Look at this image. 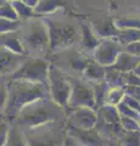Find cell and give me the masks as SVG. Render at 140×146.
I'll use <instances>...</instances> for the list:
<instances>
[{
  "label": "cell",
  "mask_w": 140,
  "mask_h": 146,
  "mask_svg": "<svg viewBox=\"0 0 140 146\" xmlns=\"http://www.w3.org/2000/svg\"><path fill=\"white\" fill-rule=\"evenodd\" d=\"M6 83L7 98L6 104L1 110V118L12 123L21 110L27 105L37 101L39 99L50 96V89L48 84L33 83L28 80H13L1 77Z\"/></svg>",
  "instance_id": "6da1fadb"
},
{
  "label": "cell",
  "mask_w": 140,
  "mask_h": 146,
  "mask_svg": "<svg viewBox=\"0 0 140 146\" xmlns=\"http://www.w3.org/2000/svg\"><path fill=\"white\" fill-rule=\"evenodd\" d=\"M58 121H66L65 108L58 106L51 96H49L27 105L21 110L12 123L21 127L22 129H28Z\"/></svg>",
  "instance_id": "7a4b0ae2"
},
{
  "label": "cell",
  "mask_w": 140,
  "mask_h": 146,
  "mask_svg": "<svg viewBox=\"0 0 140 146\" xmlns=\"http://www.w3.org/2000/svg\"><path fill=\"white\" fill-rule=\"evenodd\" d=\"M28 57H46L50 51V35L43 17L25 21L17 32Z\"/></svg>",
  "instance_id": "3957f363"
},
{
  "label": "cell",
  "mask_w": 140,
  "mask_h": 146,
  "mask_svg": "<svg viewBox=\"0 0 140 146\" xmlns=\"http://www.w3.org/2000/svg\"><path fill=\"white\" fill-rule=\"evenodd\" d=\"M45 58L52 65L57 66L62 71L68 73L71 77L83 78V73L93 57L83 52L80 48L71 46L51 51L50 54L46 55Z\"/></svg>",
  "instance_id": "277c9868"
},
{
  "label": "cell",
  "mask_w": 140,
  "mask_h": 146,
  "mask_svg": "<svg viewBox=\"0 0 140 146\" xmlns=\"http://www.w3.org/2000/svg\"><path fill=\"white\" fill-rule=\"evenodd\" d=\"M66 121L23 129L28 146H64L67 131Z\"/></svg>",
  "instance_id": "5b68a950"
},
{
  "label": "cell",
  "mask_w": 140,
  "mask_h": 146,
  "mask_svg": "<svg viewBox=\"0 0 140 146\" xmlns=\"http://www.w3.org/2000/svg\"><path fill=\"white\" fill-rule=\"evenodd\" d=\"M48 26L50 35V51L71 48L74 44L80 43L82 34L73 23L58 20V18L43 17Z\"/></svg>",
  "instance_id": "8992f818"
},
{
  "label": "cell",
  "mask_w": 140,
  "mask_h": 146,
  "mask_svg": "<svg viewBox=\"0 0 140 146\" xmlns=\"http://www.w3.org/2000/svg\"><path fill=\"white\" fill-rule=\"evenodd\" d=\"M50 65L51 63L44 57H27L19 70L11 76H7L6 78L13 80H28L33 83L49 85Z\"/></svg>",
  "instance_id": "52a82bcc"
},
{
  "label": "cell",
  "mask_w": 140,
  "mask_h": 146,
  "mask_svg": "<svg viewBox=\"0 0 140 146\" xmlns=\"http://www.w3.org/2000/svg\"><path fill=\"white\" fill-rule=\"evenodd\" d=\"M49 89L51 99L58 106L62 108L68 106L72 93L71 76L52 63L50 65V72H49Z\"/></svg>",
  "instance_id": "ba28073f"
},
{
  "label": "cell",
  "mask_w": 140,
  "mask_h": 146,
  "mask_svg": "<svg viewBox=\"0 0 140 146\" xmlns=\"http://www.w3.org/2000/svg\"><path fill=\"white\" fill-rule=\"evenodd\" d=\"M72 82V93L68 106L66 108H77V107H89L96 110L95 98H94L93 88L87 80L83 78L71 77Z\"/></svg>",
  "instance_id": "9c48e42d"
},
{
  "label": "cell",
  "mask_w": 140,
  "mask_h": 146,
  "mask_svg": "<svg viewBox=\"0 0 140 146\" xmlns=\"http://www.w3.org/2000/svg\"><path fill=\"white\" fill-rule=\"evenodd\" d=\"M67 127L79 129H94L98 123V111L89 107L65 108Z\"/></svg>",
  "instance_id": "30bf717a"
},
{
  "label": "cell",
  "mask_w": 140,
  "mask_h": 146,
  "mask_svg": "<svg viewBox=\"0 0 140 146\" xmlns=\"http://www.w3.org/2000/svg\"><path fill=\"white\" fill-rule=\"evenodd\" d=\"M124 51V46L117 38L102 39L100 45L93 54V58L104 67L113 66L118 56Z\"/></svg>",
  "instance_id": "8fae6325"
},
{
  "label": "cell",
  "mask_w": 140,
  "mask_h": 146,
  "mask_svg": "<svg viewBox=\"0 0 140 146\" xmlns=\"http://www.w3.org/2000/svg\"><path fill=\"white\" fill-rule=\"evenodd\" d=\"M67 135L78 141L83 146H118L115 141L106 139L101 133L94 129H79V128L66 127Z\"/></svg>",
  "instance_id": "7c38bea8"
},
{
  "label": "cell",
  "mask_w": 140,
  "mask_h": 146,
  "mask_svg": "<svg viewBox=\"0 0 140 146\" xmlns=\"http://www.w3.org/2000/svg\"><path fill=\"white\" fill-rule=\"evenodd\" d=\"M92 29L96 34L98 38L110 39V38H118L121 34V29L117 28L115 20L112 18H100V20H94L92 22Z\"/></svg>",
  "instance_id": "4fadbf2b"
},
{
  "label": "cell",
  "mask_w": 140,
  "mask_h": 146,
  "mask_svg": "<svg viewBox=\"0 0 140 146\" xmlns=\"http://www.w3.org/2000/svg\"><path fill=\"white\" fill-rule=\"evenodd\" d=\"M28 56L11 52L1 48V77H7L15 73L22 66Z\"/></svg>",
  "instance_id": "5bb4252c"
},
{
  "label": "cell",
  "mask_w": 140,
  "mask_h": 146,
  "mask_svg": "<svg viewBox=\"0 0 140 146\" xmlns=\"http://www.w3.org/2000/svg\"><path fill=\"white\" fill-rule=\"evenodd\" d=\"M80 31H82V38H80V50L85 54L93 52L96 50V48L100 45L101 39L98 38L96 34L94 33V31L92 29V27L88 25H80Z\"/></svg>",
  "instance_id": "9a60e30c"
},
{
  "label": "cell",
  "mask_w": 140,
  "mask_h": 146,
  "mask_svg": "<svg viewBox=\"0 0 140 146\" xmlns=\"http://www.w3.org/2000/svg\"><path fill=\"white\" fill-rule=\"evenodd\" d=\"M106 77V67H104L100 63H98L94 58L89 62L88 67L85 68L83 73V79L88 83H98V82L105 80Z\"/></svg>",
  "instance_id": "2e32d148"
},
{
  "label": "cell",
  "mask_w": 140,
  "mask_h": 146,
  "mask_svg": "<svg viewBox=\"0 0 140 146\" xmlns=\"http://www.w3.org/2000/svg\"><path fill=\"white\" fill-rule=\"evenodd\" d=\"M1 48L9 50V51H11V52L19 54V55H26L23 44H22L20 35L17 32L1 34Z\"/></svg>",
  "instance_id": "e0dca14e"
},
{
  "label": "cell",
  "mask_w": 140,
  "mask_h": 146,
  "mask_svg": "<svg viewBox=\"0 0 140 146\" xmlns=\"http://www.w3.org/2000/svg\"><path fill=\"white\" fill-rule=\"evenodd\" d=\"M98 122L106 123V124H119L121 113L117 106L105 105L98 110Z\"/></svg>",
  "instance_id": "ac0fdd59"
},
{
  "label": "cell",
  "mask_w": 140,
  "mask_h": 146,
  "mask_svg": "<svg viewBox=\"0 0 140 146\" xmlns=\"http://www.w3.org/2000/svg\"><path fill=\"white\" fill-rule=\"evenodd\" d=\"M65 6V0H40L39 4L35 6L34 11L38 17H44L51 15V13H55L57 10L64 9Z\"/></svg>",
  "instance_id": "d6986e66"
},
{
  "label": "cell",
  "mask_w": 140,
  "mask_h": 146,
  "mask_svg": "<svg viewBox=\"0 0 140 146\" xmlns=\"http://www.w3.org/2000/svg\"><path fill=\"white\" fill-rule=\"evenodd\" d=\"M139 63H140V57L123 51L117 58L113 67L116 70L121 71L122 73H128V72H133L139 66Z\"/></svg>",
  "instance_id": "ffe728a7"
},
{
  "label": "cell",
  "mask_w": 140,
  "mask_h": 146,
  "mask_svg": "<svg viewBox=\"0 0 140 146\" xmlns=\"http://www.w3.org/2000/svg\"><path fill=\"white\" fill-rule=\"evenodd\" d=\"M92 85L93 91H94V98H95V104H96V111L100 107L105 106L106 100H107V94L110 90L111 85L107 83L106 80L98 82V83H89Z\"/></svg>",
  "instance_id": "44dd1931"
},
{
  "label": "cell",
  "mask_w": 140,
  "mask_h": 146,
  "mask_svg": "<svg viewBox=\"0 0 140 146\" xmlns=\"http://www.w3.org/2000/svg\"><path fill=\"white\" fill-rule=\"evenodd\" d=\"M3 146H28L23 129L17 124H15V123H11L10 134H9L7 141Z\"/></svg>",
  "instance_id": "7402d4cb"
},
{
  "label": "cell",
  "mask_w": 140,
  "mask_h": 146,
  "mask_svg": "<svg viewBox=\"0 0 140 146\" xmlns=\"http://www.w3.org/2000/svg\"><path fill=\"white\" fill-rule=\"evenodd\" d=\"M12 5H13V7H15L17 15H19L20 21H22V22L32 20V18H34V17H38L37 15H35L34 9L28 6L27 4H25L22 0H15V1H12Z\"/></svg>",
  "instance_id": "603a6c76"
},
{
  "label": "cell",
  "mask_w": 140,
  "mask_h": 146,
  "mask_svg": "<svg viewBox=\"0 0 140 146\" xmlns=\"http://www.w3.org/2000/svg\"><path fill=\"white\" fill-rule=\"evenodd\" d=\"M123 77H124V73H122L121 71L116 70L113 66L106 67V77H105V80L111 86H122V88H123V86H124Z\"/></svg>",
  "instance_id": "cb8c5ba5"
},
{
  "label": "cell",
  "mask_w": 140,
  "mask_h": 146,
  "mask_svg": "<svg viewBox=\"0 0 140 146\" xmlns=\"http://www.w3.org/2000/svg\"><path fill=\"white\" fill-rule=\"evenodd\" d=\"M125 90L122 86H111L107 94L106 105H112V106H118L121 102H123L125 96Z\"/></svg>",
  "instance_id": "d4e9b609"
},
{
  "label": "cell",
  "mask_w": 140,
  "mask_h": 146,
  "mask_svg": "<svg viewBox=\"0 0 140 146\" xmlns=\"http://www.w3.org/2000/svg\"><path fill=\"white\" fill-rule=\"evenodd\" d=\"M117 39L123 46L140 42V29H121V34Z\"/></svg>",
  "instance_id": "484cf974"
},
{
  "label": "cell",
  "mask_w": 140,
  "mask_h": 146,
  "mask_svg": "<svg viewBox=\"0 0 140 146\" xmlns=\"http://www.w3.org/2000/svg\"><path fill=\"white\" fill-rule=\"evenodd\" d=\"M115 23L118 29H140V17H119Z\"/></svg>",
  "instance_id": "4316f807"
},
{
  "label": "cell",
  "mask_w": 140,
  "mask_h": 146,
  "mask_svg": "<svg viewBox=\"0 0 140 146\" xmlns=\"http://www.w3.org/2000/svg\"><path fill=\"white\" fill-rule=\"evenodd\" d=\"M118 146H140V130L125 131L118 140Z\"/></svg>",
  "instance_id": "83f0119b"
},
{
  "label": "cell",
  "mask_w": 140,
  "mask_h": 146,
  "mask_svg": "<svg viewBox=\"0 0 140 146\" xmlns=\"http://www.w3.org/2000/svg\"><path fill=\"white\" fill-rule=\"evenodd\" d=\"M23 22L17 20V21H13V20H6V18H1L0 21V32L1 34L4 33H12V32H19L21 29Z\"/></svg>",
  "instance_id": "f1b7e54d"
},
{
  "label": "cell",
  "mask_w": 140,
  "mask_h": 146,
  "mask_svg": "<svg viewBox=\"0 0 140 146\" xmlns=\"http://www.w3.org/2000/svg\"><path fill=\"white\" fill-rule=\"evenodd\" d=\"M0 15L1 18H6V20H13L17 21L20 20L19 15L13 7L11 1H7V0H1V9H0Z\"/></svg>",
  "instance_id": "f546056e"
},
{
  "label": "cell",
  "mask_w": 140,
  "mask_h": 146,
  "mask_svg": "<svg viewBox=\"0 0 140 146\" xmlns=\"http://www.w3.org/2000/svg\"><path fill=\"white\" fill-rule=\"evenodd\" d=\"M121 125L125 131H139L140 130L139 122L129 117L121 116Z\"/></svg>",
  "instance_id": "4dcf8cb0"
},
{
  "label": "cell",
  "mask_w": 140,
  "mask_h": 146,
  "mask_svg": "<svg viewBox=\"0 0 140 146\" xmlns=\"http://www.w3.org/2000/svg\"><path fill=\"white\" fill-rule=\"evenodd\" d=\"M117 108H118V111L121 113V116L123 117H129V118H133V119L135 121H140V115L138 112H135L133 108H130L128 105H125L124 102H121L118 106H117Z\"/></svg>",
  "instance_id": "1f68e13d"
},
{
  "label": "cell",
  "mask_w": 140,
  "mask_h": 146,
  "mask_svg": "<svg viewBox=\"0 0 140 146\" xmlns=\"http://www.w3.org/2000/svg\"><path fill=\"white\" fill-rule=\"evenodd\" d=\"M123 83H124V86H140V77L134 71L124 73Z\"/></svg>",
  "instance_id": "d6a6232c"
},
{
  "label": "cell",
  "mask_w": 140,
  "mask_h": 146,
  "mask_svg": "<svg viewBox=\"0 0 140 146\" xmlns=\"http://www.w3.org/2000/svg\"><path fill=\"white\" fill-rule=\"evenodd\" d=\"M123 102L125 105H128L130 108H133L135 112H138L140 115V101L137 99H134L132 96H129V95H125L124 99H123Z\"/></svg>",
  "instance_id": "836d02e7"
},
{
  "label": "cell",
  "mask_w": 140,
  "mask_h": 146,
  "mask_svg": "<svg viewBox=\"0 0 140 146\" xmlns=\"http://www.w3.org/2000/svg\"><path fill=\"white\" fill-rule=\"evenodd\" d=\"M124 51L130 55H134V56L140 57V42H135L124 46Z\"/></svg>",
  "instance_id": "e575fe53"
},
{
  "label": "cell",
  "mask_w": 140,
  "mask_h": 146,
  "mask_svg": "<svg viewBox=\"0 0 140 146\" xmlns=\"http://www.w3.org/2000/svg\"><path fill=\"white\" fill-rule=\"evenodd\" d=\"M125 94L140 101V86H124Z\"/></svg>",
  "instance_id": "d590c367"
},
{
  "label": "cell",
  "mask_w": 140,
  "mask_h": 146,
  "mask_svg": "<svg viewBox=\"0 0 140 146\" xmlns=\"http://www.w3.org/2000/svg\"><path fill=\"white\" fill-rule=\"evenodd\" d=\"M64 146H83V145H82V144H79L78 141H76L74 139H72L71 136L67 135V136H66V140H65Z\"/></svg>",
  "instance_id": "8d00e7d4"
},
{
  "label": "cell",
  "mask_w": 140,
  "mask_h": 146,
  "mask_svg": "<svg viewBox=\"0 0 140 146\" xmlns=\"http://www.w3.org/2000/svg\"><path fill=\"white\" fill-rule=\"evenodd\" d=\"M25 4H27L28 6H31V7H33V9H35V6L39 4V1L40 0H22Z\"/></svg>",
  "instance_id": "74e56055"
},
{
  "label": "cell",
  "mask_w": 140,
  "mask_h": 146,
  "mask_svg": "<svg viewBox=\"0 0 140 146\" xmlns=\"http://www.w3.org/2000/svg\"><path fill=\"white\" fill-rule=\"evenodd\" d=\"M134 72L137 73V74L140 77V63H139V66H138V67H137V68H135V70H134Z\"/></svg>",
  "instance_id": "f35d334b"
},
{
  "label": "cell",
  "mask_w": 140,
  "mask_h": 146,
  "mask_svg": "<svg viewBox=\"0 0 140 146\" xmlns=\"http://www.w3.org/2000/svg\"><path fill=\"white\" fill-rule=\"evenodd\" d=\"M7 1H11L12 3V1H15V0H7Z\"/></svg>",
  "instance_id": "ab89813d"
},
{
  "label": "cell",
  "mask_w": 140,
  "mask_h": 146,
  "mask_svg": "<svg viewBox=\"0 0 140 146\" xmlns=\"http://www.w3.org/2000/svg\"><path fill=\"white\" fill-rule=\"evenodd\" d=\"M139 127H140V121H139Z\"/></svg>",
  "instance_id": "60d3db41"
}]
</instances>
